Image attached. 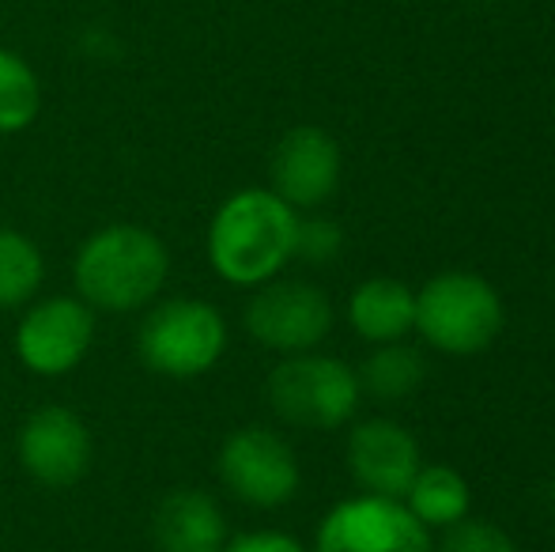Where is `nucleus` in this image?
Returning a JSON list of instances; mask_svg holds the SVG:
<instances>
[{"label":"nucleus","instance_id":"nucleus-1","mask_svg":"<svg viewBox=\"0 0 555 552\" xmlns=\"http://www.w3.org/2000/svg\"><path fill=\"white\" fill-rule=\"evenodd\" d=\"M299 213L272 190L249 185L216 208L208 223V261L234 287L269 284L295 258Z\"/></svg>","mask_w":555,"mask_h":552},{"label":"nucleus","instance_id":"nucleus-2","mask_svg":"<svg viewBox=\"0 0 555 552\" xmlns=\"http://www.w3.org/2000/svg\"><path fill=\"white\" fill-rule=\"evenodd\" d=\"M167 277V243L140 223H106L91 231L73 261L76 295L103 314H132L152 307Z\"/></svg>","mask_w":555,"mask_h":552},{"label":"nucleus","instance_id":"nucleus-3","mask_svg":"<svg viewBox=\"0 0 555 552\" xmlns=\"http://www.w3.org/2000/svg\"><path fill=\"white\" fill-rule=\"evenodd\" d=\"M137 352L152 375L175 383L208 375L227 352V322L220 307L193 295L155 303L137 330Z\"/></svg>","mask_w":555,"mask_h":552},{"label":"nucleus","instance_id":"nucleus-4","mask_svg":"<svg viewBox=\"0 0 555 552\" xmlns=\"http://www.w3.org/2000/svg\"><path fill=\"white\" fill-rule=\"evenodd\" d=\"M506 310L480 273L450 269L416 292V333L446 356H476L503 333Z\"/></svg>","mask_w":555,"mask_h":552},{"label":"nucleus","instance_id":"nucleus-5","mask_svg":"<svg viewBox=\"0 0 555 552\" xmlns=\"http://www.w3.org/2000/svg\"><path fill=\"white\" fill-rule=\"evenodd\" d=\"M269 406L284 424L307 427V432H333L344 427L359 409L363 386L356 368L325 352H299L284 356L269 371Z\"/></svg>","mask_w":555,"mask_h":552},{"label":"nucleus","instance_id":"nucleus-6","mask_svg":"<svg viewBox=\"0 0 555 552\" xmlns=\"http://www.w3.org/2000/svg\"><path fill=\"white\" fill-rule=\"evenodd\" d=\"M216 473L234 500L257 511L284 508L302 485V470L292 442L261 424L238 427L227 435L220 442V454H216Z\"/></svg>","mask_w":555,"mask_h":552},{"label":"nucleus","instance_id":"nucleus-7","mask_svg":"<svg viewBox=\"0 0 555 552\" xmlns=\"http://www.w3.org/2000/svg\"><path fill=\"white\" fill-rule=\"evenodd\" d=\"M333 330V303L322 287L307 280L257 284L246 303V333L261 348L280 356L314 352Z\"/></svg>","mask_w":555,"mask_h":552},{"label":"nucleus","instance_id":"nucleus-8","mask_svg":"<svg viewBox=\"0 0 555 552\" xmlns=\"http://www.w3.org/2000/svg\"><path fill=\"white\" fill-rule=\"evenodd\" d=\"M95 345V310L80 295L30 299L15 325V356L30 375L61 378L88 360Z\"/></svg>","mask_w":555,"mask_h":552},{"label":"nucleus","instance_id":"nucleus-9","mask_svg":"<svg viewBox=\"0 0 555 552\" xmlns=\"http://www.w3.org/2000/svg\"><path fill=\"white\" fill-rule=\"evenodd\" d=\"M310 552H435V541L404 500L363 492L322 518Z\"/></svg>","mask_w":555,"mask_h":552},{"label":"nucleus","instance_id":"nucleus-10","mask_svg":"<svg viewBox=\"0 0 555 552\" xmlns=\"http://www.w3.org/2000/svg\"><path fill=\"white\" fill-rule=\"evenodd\" d=\"M95 439L80 413L65 406L35 409L20 427V465L46 488H68L91 470Z\"/></svg>","mask_w":555,"mask_h":552},{"label":"nucleus","instance_id":"nucleus-11","mask_svg":"<svg viewBox=\"0 0 555 552\" xmlns=\"http://www.w3.org/2000/svg\"><path fill=\"white\" fill-rule=\"evenodd\" d=\"M340 185V144L322 126H295L276 140L269 159V190L295 213L322 208Z\"/></svg>","mask_w":555,"mask_h":552},{"label":"nucleus","instance_id":"nucleus-12","mask_svg":"<svg viewBox=\"0 0 555 552\" xmlns=\"http://www.w3.org/2000/svg\"><path fill=\"white\" fill-rule=\"evenodd\" d=\"M420 442L397 420H363L348 435V473L366 496L404 500L420 470Z\"/></svg>","mask_w":555,"mask_h":552},{"label":"nucleus","instance_id":"nucleus-13","mask_svg":"<svg viewBox=\"0 0 555 552\" xmlns=\"http://www.w3.org/2000/svg\"><path fill=\"white\" fill-rule=\"evenodd\" d=\"M152 534L163 552H220L227 545V518L208 492L175 488L155 503Z\"/></svg>","mask_w":555,"mask_h":552},{"label":"nucleus","instance_id":"nucleus-14","mask_svg":"<svg viewBox=\"0 0 555 552\" xmlns=\"http://www.w3.org/2000/svg\"><path fill=\"white\" fill-rule=\"evenodd\" d=\"M348 322L371 345L404 341L416 330V292L397 277H371L351 292Z\"/></svg>","mask_w":555,"mask_h":552},{"label":"nucleus","instance_id":"nucleus-15","mask_svg":"<svg viewBox=\"0 0 555 552\" xmlns=\"http://www.w3.org/2000/svg\"><path fill=\"white\" fill-rule=\"evenodd\" d=\"M404 508L427 526V530H446V526L461 523L473 511V488L453 465H420L412 477L409 492H404Z\"/></svg>","mask_w":555,"mask_h":552},{"label":"nucleus","instance_id":"nucleus-16","mask_svg":"<svg viewBox=\"0 0 555 552\" xmlns=\"http://www.w3.org/2000/svg\"><path fill=\"white\" fill-rule=\"evenodd\" d=\"M424 356L416 348H409L404 341H389V345H374V352L363 360V368L356 371L359 386L371 398L382 401H401L412 390H420L424 383Z\"/></svg>","mask_w":555,"mask_h":552},{"label":"nucleus","instance_id":"nucleus-17","mask_svg":"<svg viewBox=\"0 0 555 552\" xmlns=\"http://www.w3.org/2000/svg\"><path fill=\"white\" fill-rule=\"evenodd\" d=\"M46 280V258L30 235L0 228V310L27 307Z\"/></svg>","mask_w":555,"mask_h":552},{"label":"nucleus","instance_id":"nucleus-18","mask_svg":"<svg viewBox=\"0 0 555 552\" xmlns=\"http://www.w3.org/2000/svg\"><path fill=\"white\" fill-rule=\"evenodd\" d=\"M42 111V84L27 57L15 50H0V133L12 137L35 126Z\"/></svg>","mask_w":555,"mask_h":552},{"label":"nucleus","instance_id":"nucleus-19","mask_svg":"<svg viewBox=\"0 0 555 552\" xmlns=\"http://www.w3.org/2000/svg\"><path fill=\"white\" fill-rule=\"evenodd\" d=\"M435 552H518L511 541V534H503L495 523H483V518H461V523L446 526L442 541Z\"/></svg>","mask_w":555,"mask_h":552},{"label":"nucleus","instance_id":"nucleus-20","mask_svg":"<svg viewBox=\"0 0 555 552\" xmlns=\"http://www.w3.org/2000/svg\"><path fill=\"white\" fill-rule=\"evenodd\" d=\"M344 246V235L330 216H299V231H295V258L310 261V266H330L336 261Z\"/></svg>","mask_w":555,"mask_h":552},{"label":"nucleus","instance_id":"nucleus-21","mask_svg":"<svg viewBox=\"0 0 555 552\" xmlns=\"http://www.w3.org/2000/svg\"><path fill=\"white\" fill-rule=\"evenodd\" d=\"M220 552H310L302 541H295L292 534H276V530H257L246 538H234L231 545H223Z\"/></svg>","mask_w":555,"mask_h":552}]
</instances>
